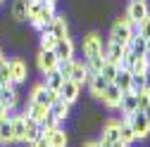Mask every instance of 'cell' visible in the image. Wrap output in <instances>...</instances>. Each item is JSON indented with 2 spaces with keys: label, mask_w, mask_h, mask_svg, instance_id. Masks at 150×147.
I'll list each match as a JSON object with an SVG mask.
<instances>
[{
  "label": "cell",
  "mask_w": 150,
  "mask_h": 147,
  "mask_svg": "<svg viewBox=\"0 0 150 147\" xmlns=\"http://www.w3.org/2000/svg\"><path fill=\"white\" fill-rule=\"evenodd\" d=\"M134 33H136V26L131 24L126 17H119V19L112 24V29H110V43H117V45H122V48H129V43H131V38H134Z\"/></svg>",
  "instance_id": "1"
},
{
  "label": "cell",
  "mask_w": 150,
  "mask_h": 147,
  "mask_svg": "<svg viewBox=\"0 0 150 147\" xmlns=\"http://www.w3.org/2000/svg\"><path fill=\"white\" fill-rule=\"evenodd\" d=\"M124 119L129 121V126H131V128H134L136 140H145V138L150 135V123H148V119H145V114L141 112V109H136V112L126 114Z\"/></svg>",
  "instance_id": "2"
},
{
  "label": "cell",
  "mask_w": 150,
  "mask_h": 147,
  "mask_svg": "<svg viewBox=\"0 0 150 147\" xmlns=\"http://www.w3.org/2000/svg\"><path fill=\"white\" fill-rule=\"evenodd\" d=\"M148 14H150V7H148L145 0H131L129 7H126V19L134 24V26H138Z\"/></svg>",
  "instance_id": "3"
},
{
  "label": "cell",
  "mask_w": 150,
  "mask_h": 147,
  "mask_svg": "<svg viewBox=\"0 0 150 147\" xmlns=\"http://www.w3.org/2000/svg\"><path fill=\"white\" fill-rule=\"evenodd\" d=\"M55 100H57V93H52V90H50V88H45L43 83L33 85L31 95H29V102H38V104H43V107H50Z\"/></svg>",
  "instance_id": "4"
},
{
  "label": "cell",
  "mask_w": 150,
  "mask_h": 147,
  "mask_svg": "<svg viewBox=\"0 0 150 147\" xmlns=\"http://www.w3.org/2000/svg\"><path fill=\"white\" fill-rule=\"evenodd\" d=\"M48 31L55 36V41H64L69 38V22L64 14H55V19L48 24Z\"/></svg>",
  "instance_id": "5"
},
{
  "label": "cell",
  "mask_w": 150,
  "mask_h": 147,
  "mask_svg": "<svg viewBox=\"0 0 150 147\" xmlns=\"http://www.w3.org/2000/svg\"><path fill=\"white\" fill-rule=\"evenodd\" d=\"M10 76H12V83H24L29 78V64L22 60V57H14L10 60Z\"/></svg>",
  "instance_id": "6"
},
{
  "label": "cell",
  "mask_w": 150,
  "mask_h": 147,
  "mask_svg": "<svg viewBox=\"0 0 150 147\" xmlns=\"http://www.w3.org/2000/svg\"><path fill=\"white\" fill-rule=\"evenodd\" d=\"M79 90H81V85H79V83H74V81L64 78L62 88L57 90V97H60L62 102H67V104H74V102L79 100Z\"/></svg>",
  "instance_id": "7"
},
{
  "label": "cell",
  "mask_w": 150,
  "mask_h": 147,
  "mask_svg": "<svg viewBox=\"0 0 150 147\" xmlns=\"http://www.w3.org/2000/svg\"><path fill=\"white\" fill-rule=\"evenodd\" d=\"M17 102H19V93H17V85L14 83L0 88V104H3L7 112H12V109L17 107Z\"/></svg>",
  "instance_id": "8"
},
{
  "label": "cell",
  "mask_w": 150,
  "mask_h": 147,
  "mask_svg": "<svg viewBox=\"0 0 150 147\" xmlns=\"http://www.w3.org/2000/svg\"><path fill=\"white\" fill-rule=\"evenodd\" d=\"M100 100H103V104H105V107L117 109V107H119V100H122V90H119L115 83H107V88L103 90Z\"/></svg>",
  "instance_id": "9"
},
{
  "label": "cell",
  "mask_w": 150,
  "mask_h": 147,
  "mask_svg": "<svg viewBox=\"0 0 150 147\" xmlns=\"http://www.w3.org/2000/svg\"><path fill=\"white\" fill-rule=\"evenodd\" d=\"M52 52H55V57H57V62H60V60H74L76 48H74V41H71V38H64V41H57V43H55Z\"/></svg>",
  "instance_id": "10"
},
{
  "label": "cell",
  "mask_w": 150,
  "mask_h": 147,
  "mask_svg": "<svg viewBox=\"0 0 150 147\" xmlns=\"http://www.w3.org/2000/svg\"><path fill=\"white\" fill-rule=\"evenodd\" d=\"M43 135H45V140L50 142V147H67V142H69L67 133L62 131L60 126H55V128H50V131H43Z\"/></svg>",
  "instance_id": "11"
},
{
  "label": "cell",
  "mask_w": 150,
  "mask_h": 147,
  "mask_svg": "<svg viewBox=\"0 0 150 147\" xmlns=\"http://www.w3.org/2000/svg\"><path fill=\"white\" fill-rule=\"evenodd\" d=\"M43 76H45V78H43V85H45V88H50L52 93H57V90L62 88V83H64V76L57 71V66L50 69V71H45Z\"/></svg>",
  "instance_id": "12"
},
{
  "label": "cell",
  "mask_w": 150,
  "mask_h": 147,
  "mask_svg": "<svg viewBox=\"0 0 150 147\" xmlns=\"http://www.w3.org/2000/svg\"><path fill=\"white\" fill-rule=\"evenodd\" d=\"M36 62H38V69H41L43 74L57 66V57H55L52 50H38V57H36Z\"/></svg>",
  "instance_id": "13"
},
{
  "label": "cell",
  "mask_w": 150,
  "mask_h": 147,
  "mask_svg": "<svg viewBox=\"0 0 150 147\" xmlns=\"http://www.w3.org/2000/svg\"><path fill=\"white\" fill-rule=\"evenodd\" d=\"M103 57L107 60V62H115V64H119L122 62V57H124V48L122 45H117V43H105L103 45Z\"/></svg>",
  "instance_id": "14"
},
{
  "label": "cell",
  "mask_w": 150,
  "mask_h": 147,
  "mask_svg": "<svg viewBox=\"0 0 150 147\" xmlns=\"http://www.w3.org/2000/svg\"><path fill=\"white\" fill-rule=\"evenodd\" d=\"M100 140L103 142H117L119 140V121H115V119H110L105 126H103V133H100Z\"/></svg>",
  "instance_id": "15"
},
{
  "label": "cell",
  "mask_w": 150,
  "mask_h": 147,
  "mask_svg": "<svg viewBox=\"0 0 150 147\" xmlns=\"http://www.w3.org/2000/svg\"><path fill=\"white\" fill-rule=\"evenodd\" d=\"M24 126H26V138H24V142H33V140H38L41 135H43V128H41V123L38 121H33L31 116H26L24 114Z\"/></svg>",
  "instance_id": "16"
},
{
  "label": "cell",
  "mask_w": 150,
  "mask_h": 147,
  "mask_svg": "<svg viewBox=\"0 0 150 147\" xmlns=\"http://www.w3.org/2000/svg\"><path fill=\"white\" fill-rule=\"evenodd\" d=\"M69 107H71V104H67V102H62V100L57 97V100H55V102L48 107V114H52L55 119H57V121L62 123V121L69 116Z\"/></svg>",
  "instance_id": "17"
},
{
  "label": "cell",
  "mask_w": 150,
  "mask_h": 147,
  "mask_svg": "<svg viewBox=\"0 0 150 147\" xmlns=\"http://www.w3.org/2000/svg\"><path fill=\"white\" fill-rule=\"evenodd\" d=\"M10 119H12V135H14V142H24V138H26L24 114H17V116H10Z\"/></svg>",
  "instance_id": "18"
},
{
  "label": "cell",
  "mask_w": 150,
  "mask_h": 147,
  "mask_svg": "<svg viewBox=\"0 0 150 147\" xmlns=\"http://www.w3.org/2000/svg\"><path fill=\"white\" fill-rule=\"evenodd\" d=\"M131 76H134L131 71H126V69L119 66V71H117V76H115V81H112V83H115L122 93H131Z\"/></svg>",
  "instance_id": "19"
},
{
  "label": "cell",
  "mask_w": 150,
  "mask_h": 147,
  "mask_svg": "<svg viewBox=\"0 0 150 147\" xmlns=\"http://www.w3.org/2000/svg\"><path fill=\"white\" fill-rule=\"evenodd\" d=\"M26 5H29V0H12V19L17 24H24L26 22Z\"/></svg>",
  "instance_id": "20"
},
{
  "label": "cell",
  "mask_w": 150,
  "mask_h": 147,
  "mask_svg": "<svg viewBox=\"0 0 150 147\" xmlns=\"http://www.w3.org/2000/svg\"><path fill=\"white\" fill-rule=\"evenodd\" d=\"M0 142H3V145L14 142V135H12V119H10V114L0 119Z\"/></svg>",
  "instance_id": "21"
},
{
  "label": "cell",
  "mask_w": 150,
  "mask_h": 147,
  "mask_svg": "<svg viewBox=\"0 0 150 147\" xmlns=\"http://www.w3.org/2000/svg\"><path fill=\"white\" fill-rule=\"evenodd\" d=\"M117 109H122L124 116L131 114V112H136V109H138V104H136V95H134V93H122V100H119V107H117Z\"/></svg>",
  "instance_id": "22"
},
{
  "label": "cell",
  "mask_w": 150,
  "mask_h": 147,
  "mask_svg": "<svg viewBox=\"0 0 150 147\" xmlns=\"http://www.w3.org/2000/svg\"><path fill=\"white\" fill-rule=\"evenodd\" d=\"M26 116H31L33 121H43L45 119V114H48V107H43V104H38V102H29V107H26V112H24Z\"/></svg>",
  "instance_id": "23"
},
{
  "label": "cell",
  "mask_w": 150,
  "mask_h": 147,
  "mask_svg": "<svg viewBox=\"0 0 150 147\" xmlns=\"http://www.w3.org/2000/svg\"><path fill=\"white\" fill-rule=\"evenodd\" d=\"M107 83H110V81H105V78L100 76V74H98L96 78H91V81H88V90H91V95L100 100V95H103V90L107 88Z\"/></svg>",
  "instance_id": "24"
},
{
  "label": "cell",
  "mask_w": 150,
  "mask_h": 147,
  "mask_svg": "<svg viewBox=\"0 0 150 147\" xmlns=\"http://www.w3.org/2000/svg\"><path fill=\"white\" fill-rule=\"evenodd\" d=\"M119 140L124 142V145H131L136 140V133H134V128L129 126V121L124 119V121H119Z\"/></svg>",
  "instance_id": "25"
},
{
  "label": "cell",
  "mask_w": 150,
  "mask_h": 147,
  "mask_svg": "<svg viewBox=\"0 0 150 147\" xmlns=\"http://www.w3.org/2000/svg\"><path fill=\"white\" fill-rule=\"evenodd\" d=\"M117 71H119V64H115V62H103V66H100V76L105 78V81H115V76H117Z\"/></svg>",
  "instance_id": "26"
},
{
  "label": "cell",
  "mask_w": 150,
  "mask_h": 147,
  "mask_svg": "<svg viewBox=\"0 0 150 147\" xmlns=\"http://www.w3.org/2000/svg\"><path fill=\"white\" fill-rule=\"evenodd\" d=\"M69 81L79 83V85H83V83H86V66H83V62H74V69H71Z\"/></svg>",
  "instance_id": "27"
},
{
  "label": "cell",
  "mask_w": 150,
  "mask_h": 147,
  "mask_svg": "<svg viewBox=\"0 0 150 147\" xmlns=\"http://www.w3.org/2000/svg\"><path fill=\"white\" fill-rule=\"evenodd\" d=\"M150 69V62L145 55H136V60H134V66H131V74H145Z\"/></svg>",
  "instance_id": "28"
},
{
  "label": "cell",
  "mask_w": 150,
  "mask_h": 147,
  "mask_svg": "<svg viewBox=\"0 0 150 147\" xmlns=\"http://www.w3.org/2000/svg\"><path fill=\"white\" fill-rule=\"evenodd\" d=\"M55 43H57V41H55L52 33H41V36H38V45H41V50H52Z\"/></svg>",
  "instance_id": "29"
},
{
  "label": "cell",
  "mask_w": 150,
  "mask_h": 147,
  "mask_svg": "<svg viewBox=\"0 0 150 147\" xmlns=\"http://www.w3.org/2000/svg\"><path fill=\"white\" fill-rule=\"evenodd\" d=\"M12 83V76H10V60H5L0 64V85H10Z\"/></svg>",
  "instance_id": "30"
},
{
  "label": "cell",
  "mask_w": 150,
  "mask_h": 147,
  "mask_svg": "<svg viewBox=\"0 0 150 147\" xmlns=\"http://www.w3.org/2000/svg\"><path fill=\"white\" fill-rule=\"evenodd\" d=\"M74 62H76V60H60V62H57V71L62 74L64 78H69V76H71V69H74Z\"/></svg>",
  "instance_id": "31"
},
{
  "label": "cell",
  "mask_w": 150,
  "mask_h": 147,
  "mask_svg": "<svg viewBox=\"0 0 150 147\" xmlns=\"http://www.w3.org/2000/svg\"><path fill=\"white\" fill-rule=\"evenodd\" d=\"M136 33H138V36H143L145 41H150V14L145 17V19H143L138 26H136Z\"/></svg>",
  "instance_id": "32"
},
{
  "label": "cell",
  "mask_w": 150,
  "mask_h": 147,
  "mask_svg": "<svg viewBox=\"0 0 150 147\" xmlns=\"http://www.w3.org/2000/svg\"><path fill=\"white\" fill-rule=\"evenodd\" d=\"M136 104H138V109L143 112V109L150 104V97H148V90H141V93H136Z\"/></svg>",
  "instance_id": "33"
},
{
  "label": "cell",
  "mask_w": 150,
  "mask_h": 147,
  "mask_svg": "<svg viewBox=\"0 0 150 147\" xmlns=\"http://www.w3.org/2000/svg\"><path fill=\"white\" fill-rule=\"evenodd\" d=\"M55 126H60V121L55 119L52 114H45V119L41 121V128H43V131H50V128H55Z\"/></svg>",
  "instance_id": "34"
},
{
  "label": "cell",
  "mask_w": 150,
  "mask_h": 147,
  "mask_svg": "<svg viewBox=\"0 0 150 147\" xmlns=\"http://www.w3.org/2000/svg\"><path fill=\"white\" fill-rule=\"evenodd\" d=\"M31 147H50V142L45 140V135H41L38 140H33V142H31Z\"/></svg>",
  "instance_id": "35"
},
{
  "label": "cell",
  "mask_w": 150,
  "mask_h": 147,
  "mask_svg": "<svg viewBox=\"0 0 150 147\" xmlns=\"http://www.w3.org/2000/svg\"><path fill=\"white\" fill-rule=\"evenodd\" d=\"M143 88H145V90H150V71H145V74H143Z\"/></svg>",
  "instance_id": "36"
},
{
  "label": "cell",
  "mask_w": 150,
  "mask_h": 147,
  "mask_svg": "<svg viewBox=\"0 0 150 147\" xmlns=\"http://www.w3.org/2000/svg\"><path fill=\"white\" fill-rule=\"evenodd\" d=\"M143 114H145V119H148V123H150V104H148V107L143 109Z\"/></svg>",
  "instance_id": "37"
},
{
  "label": "cell",
  "mask_w": 150,
  "mask_h": 147,
  "mask_svg": "<svg viewBox=\"0 0 150 147\" xmlns=\"http://www.w3.org/2000/svg\"><path fill=\"white\" fill-rule=\"evenodd\" d=\"M143 55H145V57H148V62H150V41H148V45H145V52H143Z\"/></svg>",
  "instance_id": "38"
},
{
  "label": "cell",
  "mask_w": 150,
  "mask_h": 147,
  "mask_svg": "<svg viewBox=\"0 0 150 147\" xmlns=\"http://www.w3.org/2000/svg\"><path fill=\"white\" fill-rule=\"evenodd\" d=\"M112 147H129V145H124L122 140H117V142H112Z\"/></svg>",
  "instance_id": "39"
},
{
  "label": "cell",
  "mask_w": 150,
  "mask_h": 147,
  "mask_svg": "<svg viewBox=\"0 0 150 147\" xmlns=\"http://www.w3.org/2000/svg\"><path fill=\"white\" fill-rule=\"evenodd\" d=\"M3 116H7V109H5L3 104H0V119H3Z\"/></svg>",
  "instance_id": "40"
},
{
  "label": "cell",
  "mask_w": 150,
  "mask_h": 147,
  "mask_svg": "<svg viewBox=\"0 0 150 147\" xmlns=\"http://www.w3.org/2000/svg\"><path fill=\"white\" fill-rule=\"evenodd\" d=\"M98 147H112L110 142H103V140H98Z\"/></svg>",
  "instance_id": "41"
},
{
  "label": "cell",
  "mask_w": 150,
  "mask_h": 147,
  "mask_svg": "<svg viewBox=\"0 0 150 147\" xmlns=\"http://www.w3.org/2000/svg\"><path fill=\"white\" fill-rule=\"evenodd\" d=\"M83 147H98V140H96V142H86Z\"/></svg>",
  "instance_id": "42"
},
{
  "label": "cell",
  "mask_w": 150,
  "mask_h": 147,
  "mask_svg": "<svg viewBox=\"0 0 150 147\" xmlns=\"http://www.w3.org/2000/svg\"><path fill=\"white\" fill-rule=\"evenodd\" d=\"M5 60H7V57H5V52H3V50H0V64H3Z\"/></svg>",
  "instance_id": "43"
},
{
  "label": "cell",
  "mask_w": 150,
  "mask_h": 147,
  "mask_svg": "<svg viewBox=\"0 0 150 147\" xmlns=\"http://www.w3.org/2000/svg\"><path fill=\"white\" fill-rule=\"evenodd\" d=\"M148 97H150V90H148Z\"/></svg>",
  "instance_id": "44"
},
{
  "label": "cell",
  "mask_w": 150,
  "mask_h": 147,
  "mask_svg": "<svg viewBox=\"0 0 150 147\" xmlns=\"http://www.w3.org/2000/svg\"><path fill=\"white\" fill-rule=\"evenodd\" d=\"M0 3H5V0H0Z\"/></svg>",
  "instance_id": "45"
},
{
  "label": "cell",
  "mask_w": 150,
  "mask_h": 147,
  "mask_svg": "<svg viewBox=\"0 0 150 147\" xmlns=\"http://www.w3.org/2000/svg\"><path fill=\"white\" fill-rule=\"evenodd\" d=\"M0 88H3V85H0Z\"/></svg>",
  "instance_id": "46"
}]
</instances>
